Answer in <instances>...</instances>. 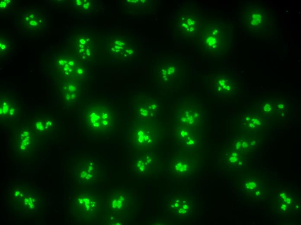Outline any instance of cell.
<instances>
[{
    "label": "cell",
    "mask_w": 301,
    "mask_h": 225,
    "mask_svg": "<svg viewBox=\"0 0 301 225\" xmlns=\"http://www.w3.org/2000/svg\"><path fill=\"white\" fill-rule=\"evenodd\" d=\"M170 209L172 213L177 216H187L192 212L193 204L187 196H176L171 200Z\"/></svg>",
    "instance_id": "cell-5"
},
{
    "label": "cell",
    "mask_w": 301,
    "mask_h": 225,
    "mask_svg": "<svg viewBox=\"0 0 301 225\" xmlns=\"http://www.w3.org/2000/svg\"><path fill=\"white\" fill-rule=\"evenodd\" d=\"M131 126V143L142 149L154 147L157 143L155 119L136 118Z\"/></svg>",
    "instance_id": "cell-4"
},
{
    "label": "cell",
    "mask_w": 301,
    "mask_h": 225,
    "mask_svg": "<svg viewBox=\"0 0 301 225\" xmlns=\"http://www.w3.org/2000/svg\"><path fill=\"white\" fill-rule=\"evenodd\" d=\"M154 161L152 157L148 155L138 157L135 161V168L141 174L149 173L153 168Z\"/></svg>",
    "instance_id": "cell-7"
},
{
    "label": "cell",
    "mask_w": 301,
    "mask_h": 225,
    "mask_svg": "<svg viewBox=\"0 0 301 225\" xmlns=\"http://www.w3.org/2000/svg\"><path fill=\"white\" fill-rule=\"evenodd\" d=\"M255 194H256V195H258H258H259V194H260V192H256V193Z\"/></svg>",
    "instance_id": "cell-15"
},
{
    "label": "cell",
    "mask_w": 301,
    "mask_h": 225,
    "mask_svg": "<svg viewBox=\"0 0 301 225\" xmlns=\"http://www.w3.org/2000/svg\"><path fill=\"white\" fill-rule=\"evenodd\" d=\"M85 120L91 127L106 137L115 130L119 120L118 109L113 104L99 103L86 109Z\"/></svg>",
    "instance_id": "cell-2"
},
{
    "label": "cell",
    "mask_w": 301,
    "mask_h": 225,
    "mask_svg": "<svg viewBox=\"0 0 301 225\" xmlns=\"http://www.w3.org/2000/svg\"><path fill=\"white\" fill-rule=\"evenodd\" d=\"M134 107L139 119H155L159 110V106L152 101L138 102Z\"/></svg>",
    "instance_id": "cell-6"
},
{
    "label": "cell",
    "mask_w": 301,
    "mask_h": 225,
    "mask_svg": "<svg viewBox=\"0 0 301 225\" xmlns=\"http://www.w3.org/2000/svg\"><path fill=\"white\" fill-rule=\"evenodd\" d=\"M290 201H291V200H290V199H288V198H287V199H285V201L287 202V204H290Z\"/></svg>",
    "instance_id": "cell-13"
},
{
    "label": "cell",
    "mask_w": 301,
    "mask_h": 225,
    "mask_svg": "<svg viewBox=\"0 0 301 225\" xmlns=\"http://www.w3.org/2000/svg\"><path fill=\"white\" fill-rule=\"evenodd\" d=\"M209 24L202 40L207 53L221 55L229 51L233 38L231 25L216 21Z\"/></svg>",
    "instance_id": "cell-3"
},
{
    "label": "cell",
    "mask_w": 301,
    "mask_h": 225,
    "mask_svg": "<svg viewBox=\"0 0 301 225\" xmlns=\"http://www.w3.org/2000/svg\"><path fill=\"white\" fill-rule=\"evenodd\" d=\"M282 197L283 199H286V196H283H283H282Z\"/></svg>",
    "instance_id": "cell-14"
},
{
    "label": "cell",
    "mask_w": 301,
    "mask_h": 225,
    "mask_svg": "<svg viewBox=\"0 0 301 225\" xmlns=\"http://www.w3.org/2000/svg\"><path fill=\"white\" fill-rule=\"evenodd\" d=\"M230 160L232 162H235L237 161V158H236V157H232L230 158Z\"/></svg>",
    "instance_id": "cell-10"
},
{
    "label": "cell",
    "mask_w": 301,
    "mask_h": 225,
    "mask_svg": "<svg viewBox=\"0 0 301 225\" xmlns=\"http://www.w3.org/2000/svg\"><path fill=\"white\" fill-rule=\"evenodd\" d=\"M249 185H251V188H255L256 187V185L255 183H254V182H251H251H250V183H249Z\"/></svg>",
    "instance_id": "cell-11"
},
{
    "label": "cell",
    "mask_w": 301,
    "mask_h": 225,
    "mask_svg": "<svg viewBox=\"0 0 301 225\" xmlns=\"http://www.w3.org/2000/svg\"><path fill=\"white\" fill-rule=\"evenodd\" d=\"M246 186L247 188L250 189H253V188H251V185H249V183H248V184H247Z\"/></svg>",
    "instance_id": "cell-12"
},
{
    "label": "cell",
    "mask_w": 301,
    "mask_h": 225,
    "mask_svg": "<svg viewBox=\"0 0 301 225\" xmlns=\"http://www.w3.org/2000/svg\"><path fill=\"white\" fill-rule=\"evenodd\" d=\"M188 164L187 163L180 161L176 165L175 168L177 169V171L180 172H185L188 170Z\"/></svg>",
    "instance_id": "cell-9"
},
{
    "label": "cell",
    "mask_w": 301,
    "mask_h": 225,
    "mask_svg": "<svg viewBox=\"0 0 301 225\" xmlns=\"http://www.w3.org/2000/svg\"><path fill=\"white\" fill-rule=\"evenodd\" d=\"M127 198L126 196L121 194H119V195H116L112 199L111 208L113 210H120L123 208V207L125 206V204L126 203V200Z\"/></svg>",
    "instance_id": "cell-8"
},
{
    "label": "cell",
    "mask_w": 301,
    "mask_h": 225,
    "mask_svg": "<svg viewBox=\"0 0 301 225\" xmlns=\"http://www.w3.org/2000/svg\"><path fill=\"white\" fill-rule=\"evenodd\" d=\"M283 206L284 207H286V205H283Z\"/></svg>",
    "instance_id": "cell-17"
},
{
    "label": "cell",
    "mask_w": 301,
    "mask_h": 225,
    "mask_svg": "<svg viewBox=\"0 0 301 225\" xmlns=\"http://www.w3.org/2000/svg\"><path fill=\"white\" fill-rule=\"evenodd\" d=\"M276 15L265 4L251 2L244 6L241 12V27L248 35L268 37L274 31Z\"/></svg>",
    "instance_id": "cell-1"
},
{
    "label": "cell",
    "mask_w": 301,
    "mask_h": 225,
    "mask_svg": "<svg viewBox=\"0 0 301 225\" xmlns=\"http://www.w3.org/2000/svg\"><path fill=\"white\" fill-rule=\"evenodd\" d=\"M281 208L283 209V210H286V207H285L282 206L281 207Z\"/></svg>",
    "instance_id": "cell-16"
}]
</instances>
